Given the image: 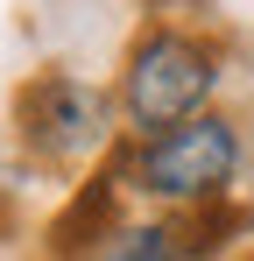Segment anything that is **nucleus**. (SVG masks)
<instances>
[{
    "mask_svg": "<svg viewBox=\"0 0 254 261\" xmlns=\"http://www.w3.org/2000/svg\"><path fill=\"white\" fill-rule=\"evenodd\" d=\"M219 92V57H212L198 36L184 29H148L141 43L127 49V71H120V113L127 127L141 134H169L184 120H198Z\"/></svg>",
    "mask_w": 254,
    "mask_h": 261,
    "instance_id": "f257e3e1",
    "label": "nucleus"
},
{
    "mask_svg": "<svg viewBox=\"0 0 254 261\" xmlns=\"http://www.w3.org/2000/svg\"><path fill=\"white\" fill-rule=\"evenodd\" d=\"M127 176H134V191H148L156 205H176V212L212 205L240 176V127L226 113H198L169 134H148L127 155Z\"/></svg>",
    "mask_w": 254,
    "mask_h": 261,
    "instance_id": "f03ea898",
    "label": "nucleus"
},
{
    "mask_svg": "<svg viewBox=\"0 0 254 261\" xmlns=\"http://www.w3.org/2000/svg\"><path fill=\"white\" fill-rule=\"evenodd\" d=\"M106 120H113L106 92H92L85 78H71V71H42V78H29L21 99H14V127H21V141L36 148L42 163H78V155H92V148L106 141Z\"/></svg>",
    "mask_w": 254,
    "mask_h": 261,
    "instance_id": "7ed1b4c3",
    "label": "nucleus"
},
{
    "mask_svg": "<svg viewBox=\"0 0 254 261\" xmlns=\"http://www.w3.org/2000/svg\"><path fill=\"white\" fill-rule=\"evenodd\" d=\"M176 254H184L176 226H113L85 261H176Z\"/></svg>",
    "mask_w": 254,
    "mask_h": 261,
    "instance_id": "20e7f679",
    "label": "nucleus"
}]
</instances>
